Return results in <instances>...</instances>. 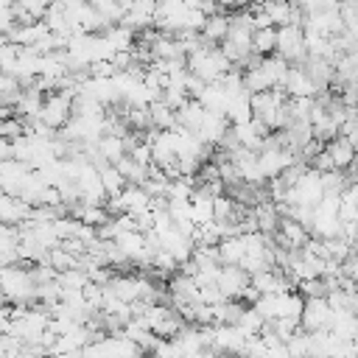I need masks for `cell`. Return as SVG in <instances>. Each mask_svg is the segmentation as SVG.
I'll return each mask as SVG.
<instances>
[{
	"label": "cell",
	"mask_w": 358,
	"mask_h": 358,
	"mask_svg": "<svg viewBox=\"0 0 358 358\" xmlns=\"http://www.w3.org/2000/svg\"><path fill=\"white\" fill-rule=\"evenodd\" d=\"M28 215H31L28 201H22L17 196H8V193H0V224H17Z\"/></svg>",
	"instance_id": "cell-4"
},
{
	"label": "cell",
	"mask_w": 358,
	"mask_h": 358,
	"mask_svg": "<svg viewBox=\"0 0 358 358\" xmlns=\"http://www.w3.org/2000/svg\"><path fill=\"white\" fill-rule=\"evenodd\" d=\"M36 277L34 271L22 268V266H3L0 268V294L8 302H31L36 296Z\"/></svg>",
	"instance_id": "cell-1"
},
{
	"label": "cell",
	"mask_w": 358,
	"mask_h": 358,
	"mask_svg": "<svg viewBox=\"0 0 358 358\" xmlns=\"http://www.w3.org/2000/svg\"><path fill=\"white\" fill-rule=\"evenodd\" d=\"M70 115H73V92L62 90V92H50V95L45 98V103H42L36 120H39L45 129L53 131V129L67 126V123H70Z\"/></svg>",
	"instance_id": "cell-2"
},
{
	"label": "cell",
	"mask_w": 358,
	"mask_h": 358,
	"mask_svg": "<svg viewBox=\"0 0 358 358\" xmlns=\"http://www.w3.org/2000/svg\"><path fill=\"white\" fill-rule=\"evenodd\" d=\"M277 56L285 62H299L308 56V36L302 25H285L277 28Z\"/></svg>",
	"instance_id": "cell-3"
},
{
	"label": "cell",
	"mask_w": 358,
	"mask_h": 358,
	"mask_svg": "<svg viewBox=\"0 0 358 358\" xmlns=\"http://www.w3.org/2000/svg\"><path fill=\"white\" fill-rule=\"evenodd\" d=\"M274 48H277V28H257L255 39H252V50L263 59V56L274 53Z\"/></svg>",
	"instance_id": "cell-5"
}]
</instances>
